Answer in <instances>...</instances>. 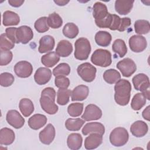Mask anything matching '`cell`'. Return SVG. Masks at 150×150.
I'll return each mask as SVG.
<instances>
[{"label": "cell", "mask_w": 150, "mask_h": 150, "mask_svg": "<svg viewBox=\"0 0 150 150\" xmlns=\"http://www.w3.org/2000/svg\"><path fill=\"white\" fill-rule=\"evenodd\" d=\"M131 84L125 79H120L115 83L114 86V100L117 104L124 106L127 105L130 100Z\"/></svg>", "instance_id": "6da1fadb"}, {"label": "cell", "mask_w": 150, "mask_h": 150, "mask_svg": "<svg viewBox=\"0 0 150 150\" xmlns=\"http://www.w3.org/2000/svg\"><path fill=\"white\" fill-rule=\"evenodd\" d=\"M56 91L52 87L44 88L40 98V104L42 109L50 115L55 114L59 110L58 106L55 104Z\"/></svg>", "instance_id": "7a4b0ae2"}, {"label": "cell", "mask_w": 150, "mask_h": 150, "mask_svg": "<svg viewBox=\"0 0 150 150\" xmlns=\"http://www.w3.org/2000/svg\"><path fill=\"white\" fill-rule=\"evenodd\" d=\"M74 57L79 60H87L91 52V47L90 41L85 38H80L74 43Z\"/></svg>", "instance_id": "3957f363"}, {"label": "cell", "mask_w": 150, "mask_h": 150, "mask_svg": "<svg viewBox=\"0 0 150 150\" xmlns=\"http://www.w3.org/2000/svg\"><path fill=\"white\" fill-rule=\"evenodd\" d=\"M91 62L96 66L103 67H108L112 63L111 54L107 50L98 49L92 54Z\"/></svg>", "instance_id": "277c9868"}, {"label": "cell", "mask_w": 150, "mask_h": 150, "mask_svg": "<svg viewBox=\"0 0 150 150\" xmlns=\"http://www.w3.org/2000/svg\"><path fill=\"white\" fill-rule=\"evenodd\" d=\"M132 81L135 89L136 90L141 91L146 97V99L149 100L150 83L148 76L144 73H139L133 77Z\"/></svg>", "instance_id": "5b68a950"}, {"label": "cell", "mask_w": 150, "mask_h": 150, "mask_svg": "<svg viewBox=\"0 0 150 150\" xmlns=\"http://www.w3.org/2000/svg\"><path fill=\"white\" fill-rule=\"evenodd\" d=\"M129 139L127 130L123 127L114 128L110 134V143L114 146H122L125 145Z\"/></svg>", "instance_id": "8992f818"}, {"label": "cell", "mask_w": 150, "mask_h": 150, "mask_svg": "<svg viewBox=\"0 0 150 150\" xmlns=\"http://www.w3.org/2000/svg\"><path fill=\"white\" fill-rule=\"evenodd\" d=\"M77 71L83 80L87 83H90L96 78L97 69L90 63L85 62L78 66Z\"/></svg>", "instance_id": "52a82bcc"}, {"label": "cell", "mask_w": 150, "mask_h": 150, "mask_svg": "<svg viewBox=\"0 0 150 150\" xmlns=\"http://www.w3.org/2000/svg\"><path fill=\"white\" fill-rule=\"evenodd\" d=\"M117 67L120 70L122 75L125 77H130L137 70L135 63L130 58H125L119 61L117 64Z\"/></svg>", "instance_id": "ba28073f"}, {"label": "cell", "mask_w": 150, "mask_h": 150, "mask_svg": "<svg viewBox=\"0 0 150 150\" xmlns=\"http://www.w3.org/2000/svg\"><path fill=\"white\" fill-rule=\"evenodd\" d=\"M130 49L135 53L143 52L147 46V42L145 37L139 35H135L129 39Z\"/></svg>", "instance_id": "9c48e42d"}, {"label": "cell", "mask_w": 150, "mask_h": 150, "mask_svg": "<svg viewBox=\"0 0 150 150\" xmlns=\"http://www.w3.org/2000/svg\"><path fill=\"white\" fill-rule=\"evenodd\" d=\"M102 117L101 110L96 105L90 104L86 106L81 118L84 121H90L98 120Z\"/></svg>", "instance_id": "30bf717a"}, {"label": "cell", "mask_w": 150, "mask_h": 150, "mask_svg": "<svg viewBox=\"0 0 150 150\" xmlns=\"http://www.w3.org/2000/svg\"><path fill=\"white\" fill-rule=\"evenodd\" d=\"M8 123L16 129L21 128L25 124V119L16 110H9L6 115Z\"/></svg>", "instance_id": "8fae6325"}, {"label": "cell", "mask_w": 150, "mask_h": 150, "mask_svg": "<svg viewBox=\"0 0 150 150\" xmlns=\"http://www.w3.org/2000/svg\"><path fill=\"white\" fill-rule=\"evenodd\" d=\"M14 71L16 75L21 78H27L33 72V66L28 61H20L14 66Z\"/></svg>", "instance_id": "7c38bea8"}, {"label": "cell", "mask_w": 150, "mask_h": 150, "mask_svg": "<svg viewBox=\"0 0 150 150\" xmlns=\"http://www.w3.org/2000/svg\"><path fill=\"white\" fill-rule=\"evenodd\" d=\"M16 36L17 43L26 44L33 39V32L29 26L23 25L17 28Z\"/></svg>", "instance_id": "4fadbf2b"}, {"label": "cell", "mask_w": 150, "mask_h": 150, "mask_svg": "<svg viewBox=\"0 0 150 150\" xmlns=\"http://www.w3.org/2000/svg\"><path fill=\"white\" fill-rule=\"evenodd\" d=\"M56 131L54 126L52 124H48L39 134L40 142L45 145L50 144L54 139Z\"/></svg>", "instance_id": "5bb4252c"}, {"label": "cell", "mask_w": 150, "mask_h": 150, "mask_svg": "<svg viewBox=\"0 0 150 150\" xmlns=\"http://www.w3.org/2000/svg\"><path fill=\"white\" fill-rule=\"evenodd\" d=\"M107 6L101 2H96L93 6V16L95 19V23L103 21L109 15Z\"/></svg>", "instance_id": "9a60e30c"}, {"label": "cell", "mask_w": 150, "mask_h": 150, "mask_svg": "<svg viewBox=\"0 0 150 150\" xmlns=\"http://www.w3.org/2000/svg\"><path fill=\"white\" fill-rule=\"evenodd\" d=\"M52 77V71L47 67L38 68L35 74L34 80L39 85H44L47 83Z\"/></svg>", "instance_id": "2e32d148"}, {"label": "cell", "mask_w": 150, "mask_h": 150, "mask_svg": "<svg viewBox=\"0 0 150 150\" xmlns=\"http://www.w3.org/2000/svg\"><path fill=\"white\" fill-rule=\"evenodd\" d=\"M131 134L135 137L140 138L145 136L148 131L147 124L141 120L135 121L130 127Z\"/></svg>", "instance_id": "e0dca14e"}, {"label": "cell", "mask_w": 150, "mask_h": 150, "mask_svg": "<svg viewBox=\"0 0 150 150\" xmlns=\"http://www.w3.org/2000/svg\"><path fill=\"white\" fill-rule=\"evenodd\" d=\"M55 41L53 36L50 35H45L39 40V46L38 51L40 53H47L52 51L54 47Z\"/></svg>", "instance_id": "ac0fdd59"}, {"label": "cell", "mask_w": 150, "mask_h": 150, "mask_svg": "<svg viewBox=\"0 0 150 150\" xmlns=\"http://www.w3.org/2000/svg\"><path fill=\"white\" fill-rule=\"evenodd\" d=\"M103 142V135L98 133H91L84 141V147L86 149L91 150L98 147Z\"/></svg>", "instance_id": "d6986e66"}, {"label": "cell", "mask_w": 150, "mask_h": 150, "mask_svg": "<svg viewBox=\"0 0 150 150\" xmlns=\"http://www.w3.org/2000/svg\"><path fill=\"white\" fill-rule=\"evenodd\" d=\"M81 132L84 135H87L91 133H98L103 135L105 133V127L100 122H88L83 127Z\"/></svg>", "instance_id": "ffe728a7"}, {"label": "cell", "mask_w": 150, "mask_h": 150, "mask_svg": "<svg viewBox=\"0 0 150 150\" xmlns=\"http://www.w3.org/2000/svg\"><path fill=\"white\" fill-rule=\"evenodd\" d=\"M88 94L89 88L87 86H77L71 91V101H83L87 98Z\"/></svg>", "instance_id": "44dd1931"}, {"label": "cell", "mask_w": 150, "mask_h": 150, "mask_svg": "<svg viewBox=\"0 0 150 150\" xmlns=\"http://www.w3.org/2000/svg\"><path fill=\"white\" fill-rule=\"evenodd\" d=\"M47 117L41 114H35L28 120L29 127L34 130H38L43 127L47 122Z\"/></svg>", "instance_id": "7402d4cb"}, {"label": "cell", "mask_w": 150, "mask_h": 150, "mask_svg": "<svg viewBox=\"0 0 150 150\" xmlns=\"http://www.w3.org/2000/svg\"><path fill=\"white\" fill-rule=\"evenodd\" d=\"M73 52L72 44L67 40H62L57 43L55 52L59 57H68Z\"/></svg>", "instance_id": "603a6c76"}, {"label": "cell", "mask_w": 150, "mask_h": 150, "mask_svg": "<svg viewBox=\"0 0 150 150\" xmlns=\"http://www.w3.org/2000/svg\"><path fill=\"white\" fill-rule=\"evenodd\" d=\"M134 2V1L117 0L115 2V9L120 15H127L131 11Z\"/></svg>", "instance_id": "cb8c5ba5"}, {"label": "cell", "mask_w": 150, "mask_h": 150, "mask_svg": "<svg viewBox=\"0 0 150 150\" xmlns=\"http://www.w3.org/2000/svg\"><path fill=\"white\" fill-rule=\"evenodd\" d=\"M20 22L19 16L11 11H6L2 14V23L5 26H15Z\"/></svg>", "instance_id": "d4e9b609"}, {"label": "cell", "mask_w": 150, "mask_h": 150, "mask_svg": "<svg viewBox=\"0 0 150 150\" xmlns=\"http://www.w3.org/2000/svg\"><path fill=\"white\" fill-rule=\"evenodd\" d=\"M15 139L14 131L8 128H2L0 130V144L9 145L12 144Z\"/></svg>", "instance_id": "484cf974"}, {"label": "cell", "mask_w": 150, "mask_h": 150, "mask_svg": "<svg viewBox=\"0 0 150 150\" xmlns=\"http://www.w3.org/2000/svg\"><path fill=\"white\" fill-rule=\"evenodd\" d=\"M83 138L79 133H71L69 135L67 139V145L71 150H77L81 148Z\"/></svg>", "instance_id": "4316f807"}, {"label": "cell", "mask_w": 150, "mask_h": 150, "mask_svg": "<svg viewBox=\"0 0 150 150\" xmlns=\"http://www.w3.org/2000/svg\"><path fill=\"white\" fill-rule=\"evenodd\" d=\"M19 108L22 115L25 117L30 116L34 111L35 109L32 101L27 98H23L20 100Z\"/></svg>", "instance_id": "83f0119b"}, {"label": "cell", "mask_w": 150, "mask_h": 150, "mask_svg": "<svg viewBox=\"0 0 150 150\" xmlns=\"http://www.w3.org/2000/svg\"><path fill=\"white\" fill-rule=\"evenodd\" d=\"M111 40L112 36L111 34L107 31L100 30L97 32L95 35V41L100 46L107 47L109 46Z\"/></svg>", "instance_id": "f1b7e54d"}, {"label": "cell", "mask_w": 150, "mask_h": 150, "mask_svg": "<svg viewBox=\"0 0 150 150\" xmlns=\"http://www.w3.org/2000/svg\"><path fill=\"white\" fill-rule=\"evenodd\" d=\"M60 60V57L55 52H50L41 57L42 63L47 67H52Z\"/></svg>", "instance_id": "f546056e"}, {"label": "cell", "mask_w": 150, "mask_h": 150, "mask_svg": "<svg viewBox=\"0 0 150 150\" xmlns=\"http://www.w3.org/2000/svg\"><path fill=\"white\" fill-rule=\"evenodd\" d=\"M146 98L142 93H138L135 94L132 98L131 103V108L135 111H138L141 109L146 104Z\"/></svg>", "instance_id": "4dcf8cb0"}, {"label": "cell", "mask_w": 150, "mask_h": 150, "mask_svg": "<svg viewBox=\"0 0 150 150\" xmlns=\"http://www.w3.org/2000/svg\"><path fill=\"white\" fill-rule=\"evenodd\" d=\"M103 79L108 84H112L121 79V74L115 69H110L105 70L103 73Z\"/></svg>", "instance_id": "1f68e13d"}, {"label": "cell", "mask_w": 150, "mask_h": 150, "mask_svg": "<svg viewBox=\"0 0 150 150\" xmlns=\"http://www.w3.org/2000/svg\"><path fill=\"white\" fill-rule=\"evenodd\" d=\"M79 28L77 26L72 22L67 23L63 27L62 32L63 35L69 39L75 38L79 34Z\"/></svg>", "instance_id": "d6a6232c"}, {"label": "cell", "mask_w": 150, "mask_h": 150, "mask_svg": "<svg viewBox=\"0 0 150 150\" xmlns=\"http://www.w3.org/2000/svg\"><path fill=\"white\" fill-rule=\"evenodd\" d=\"M112 51L118 54L120 57H123L127 53V47L124 40L121 39H116L112 45Z\"/></svg>", "instance_id": "836d02e7"}, {"label": "cell", "mask_w": 150, "mask_h": 150, "mask_svg": "<svg viewBox=\"0 0 150 150\" xmlns=\"http://www.w3.org/2000/svg\"><path fill=\"white\" fill-rule=\"evenodd\" d=\"M134 28L136 33L139 35L147 34L150 30L149 22L144 19L137 20L134 23Z\"/></svg>", "instance_id": "e575fe53"}, {"label": "cell", "mask_w": 150, "mask_h": 150, "mask_svg": "<svg viewBox=\"0 0 150 150\" xmlns=\"http://www.w3.org/2000/svg\"><path fill=\"white\" fill-rule=\"evenodd\" d=\"M85 121L81 118H68L65 122V127L70 131H77L80 129Z\"/></svg>", "instance_id": "d590c367"}, {"label": "cell", "mask_w": 150, "mask_h": 150, "mask_svg": "<svg viewBox=\"0 0 150 150\" xmlns=\"http://www.w3.org/2000/svg\"><path fill=\"white\" fill-rule=\"evenodd\" d=\"M71 91L67 88H59L57 92V103L60 105H66L69 101Z\"/></svg>", "instance_id": "8d00e7d4"}, {"label": "cell", "mask_w": 150, "mask_h": 150, "mask_svg": "<svg viewBox=\"0 0 150 150\" xmlns=\"http://www.w3.org/2000/svg\"><path fill=\"white\" fill-rule=\"evenodd\" d=\"M47 22L49 26L52 29H58L62 26L63 20L58 13L53 12L49 14L47 17Z\"/></svg>", "instance_id": "74e56055"}, {"label": "cell", "mask_w": 150, "mask_h": 150, "mask_svg": "<svg viewBox=\"0 0 150 150\" xmlns=\"http://www.w3.org/2000/svg\"><path fill=\"white\" fill-rule=\"evenodd\" d=\"M84 105L80 103H74L70 104L67 107V112L72 117L80 116L83 112Z\"/></svg>", "instance_id": "f35d334b"}, {"label": "cell", "mask_w": 150, "mask_h": 150, "mask_svg": "<svg viewBox=\"0 0 150 150\" xmlns=\"http://www.w3.org/2000/svg\"><path fill=\"white\" fill-rule=\"evenodd\" d=\"M34 27L39 33H44L49 30V26L47 22V18L43 16L38 19L34 23Z\"/></svg>", "instance_id": "ab89813d"}, {"label": "cell", "mask_w": 150, "mask_h": 150, "mask_svg": "<svg viewBox=\"0 0 150 150\" xmlns=\"http://www.w3.org/2000/svg\"><path fill=\"white\" fill-rule=\"evenodd\" d=\"M70 73V67L66 63H61L53 70V74L57 76H68Z\"/></svg>", "instance_id": "60d3db41"}, {"label": "cell", "mask_w": 150, "mask_h": 150, "mask_svg": "<svg viewBox=\"0 0 150 150\" xmlns=\"http://www.w3.org/2000/svg\"><path fill=\"white\" fill-rule=\"evenodd\" d=\"M15 46L13 43L10 39L8 38L6 33H2L0 36V50H9L12 49Z\"/></svg>", "instance_id": "b9f144b4"}, {"label": "cell", "mask_w": 150, "mask_h": 150, "mask_svg": "<svg viewBox=\"0 0 150 150\" xmlns=\"http://www.w3.org/2000/svg\"><path fill=\"white\" fill-rule=\"evenodd\" d=\"M14 76L10 73L4 72L0 75V84L2 87H9L14 82Z\"/></svg>", "instance_id": "7bdbcfd3"}, {"label": "cell", "mask_w": 150, "mask_h": 150, "mask_svg": "<svg viewBox=\"0 0 150 150\" xmlns=\"http://www.w3.org/2000/svg\"><path fill=\"white\" fill-rule=\"evenodd\" d=\"M54 84L59 88H67L70 85V80L65 76H57L55 77Z\"/></svg>", "instance_id": "ee69618b"}, {"label": "cell", "mask_w": 150, "mask_h": 150, "mask_svg": "<svg viewBox=\"0 0 150 150\" xmlns=\"http://www.w3.org/2000/svg\"><path fill=\"white\" fill-rule=\"evenodd\" d=\"M1 53V60H0V65L1 66H6L8 64L12 61L13 58V54L10 50H0Z\"/></svg>", "instance_id": "f6af8a7d"}, {"label": "cell", "mask_w": 150, "mask_h": 150, "mask_svg": "<svg viewBox=\"0 0 150 150\" xmlns=\"http://www.w3.org/2000/svg\"><path fill=\"white\" fill-rule=\"evenodd\" d=\"M16 30L17 28L15 27H10L8 28L5 29V33L8 38L10 39L13 43H17V39H16Z\"/></svg>", "instance_id": "bcb514c9"}, {"label": "cell", "mask_w": 150, "mask_h": 150, "mask_svg": "<svg viewBox=\"0 0 150 150\" xmlns=\"http://www.w3.org/2000/svg\"><path fill=\"white\" fill-rule=\"evenodd\" d=\"M131 24V21L129 18L124 17L121 18V23L118 29L119 32H124L125 31L127 28H128Z\"/></svg>", "instance_id": "7dc6e473"}, {"label": "cell", "mask_w": 150, "mask_h": 150, "mask_svg": "<svg viewBox=\"0 0 150 150\" xmlns=\"http://www.w3.org/2000/svg\"><path fill=\"white\" fill-rule=\"evenodd\" d=\"M121 23V18H120L119 16L112 14V21L111 25V26L110 28V29L111 30H118L120 25Z\"/></svg>", "instance_id": "c3c4849f"}, {"label": "cell", "mask_w": 150, "mask_h": 150, "mask_svg": "<svg viewBox=\"0 0 150 150\" xmlns=\"http://www.w3.org/2000/svg\"><path fill=\"white\" fill-rule=\"evenodd\" d=\"M24 1H20V0H9L8 1V3L9 4V5L13 7H15V8H18L21 6L23 3H24Z\"/></svg>", "instance_id": "681fc988"}, {"label": "cell", "mask_w": 150, "mask_h": 150, "mask_svg": "<svg viewBox=\"0 0 150 150\" xmlns=\"http://www.w3.org/2000/svg\"><path fill=\"white\" fill-rule=\"evenodd\" d=\"M149 105L147 106L142 112L143 118L147 121H149Z\"/></svg>", "instance_id": "f907efd6"}, {"label": "cell", "mask_w": 150, "mask_h": 150, "mask_svg": "<svg viewBox=\"0 0 150 150\" xmlns=\"http://www.w3.org/2000/svg\"><path fill=\"white\" fill-rule=\"evenodd\" d=\"M54 2L59 6H64V5H66L67 3H69V1H60V0L55 1L54 0Z\"/></svg>", "instance_id": "816d5d0a"}]
</instances>
